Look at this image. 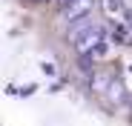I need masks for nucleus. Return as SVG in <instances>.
I'll list each match as a JSON object with an SVG mask.
<instances>
[{"label":"nucleus","instance_id":"2","mask_svg":"<svg viewBox=\"0 0 132 126\" xmlns=\"http://www.w3.org/2000/svg\"><path fill=\"white\" fill-rule=\"evenodd\" d=\"M92 6H95V0H72V3L63 9V14H66V20H72V23H75V20L89 17Z\"/></svg>","mask_w":132,"mask_h":126},{"label":"nucleus","instance_id":"3","mask_svg":"<svg viewBox=\"0 0 132 126\" xmlns=\"http://www.w3.org/2000/svg\"><path fill=\"white\" fill-rule=\"evenodd\" d=\"M109 100L112 103H123V83L118 80V77H112V83H109Z\"/></svg>","mask_w":132,"mask_h":126},{"label":"nucleus","instance_id":"1","mask_svg":"<svg viewBox=\"0 0 132 126\" xmlns=\"http://www.w3.org/2000/svg\"><path fill=\"white\" fill-rule=\"evenodd\" d=\"M69 37L75 40L78 52H80V55H86V52H95V49L101 46L103 29H101L98 23H92L89 17H83V20H75V23H72V32H69Z\"/></svg>","mask_w":132,"mask_h":126},{"label":"nucleus","instance_id":"4","mask_svg":"<svg viewBox=\"0 0 132 126\" xmlns=\"http://www.w3.org/2000/svg\"><path fill=\"white\" fill-rule=\"evenodd\" d=\"M55 3H57L60 9H66V6H69V3H72V0H55Z\"/></svg>","mask_w":132,"mask_h":126}]
</instances>
